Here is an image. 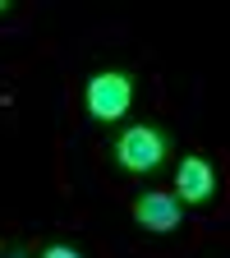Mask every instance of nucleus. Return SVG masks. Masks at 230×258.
<instances>
[{
    "mask_svg": "<svg viewBox=\"0 0 230 258\" xmlns=\"http://www.w3.org/2000/svg\"><path fill=\"white\" fill-rule=\"evenodd\" d=\"M175 157H180V134L166 120H152V115L111 129V139H106V166L124 184H143V180L166 175L175 166Z\"/></svg>",
    "mask_w": 230,
    "mask_h": 258,
    "instance_id": "nucleus-1",
    "label": "nucleus"
},
{
    "mask_svg": "<svg viewBox=\"0 0 230 258\" xmlns=\"http://www.w3.org/2000/svg\"><path fill=\"white\" fill-rule=\"evenodd\" d=\"M143 102H147V92H143V74L134 64H97L79 83L83 120L97 129H120L129 120H138Z\"/></svg>",
    "mask_w": 230,
    "mask_h": 258,
    "instance_id": "nucleus-2",
    "label": "nucleus"
},
{
    "mask_svg": "<svg viewBox=\"0 0 230 258\" xmlns=\"http://www.w3.org/2000/svg\"><path fill=\"white\" fill-rule=\"evenodd\" d=\"M171 194L184 208H212L221 199V166L207 152H184L171 166Z\"/></svg>",
    "mask_w": 230,
    "mask_h": 258,
    "instance_id": "nucleus-3",
    "label": "nucleus"
},
{
    "mask_svg": "<svg viewBox=\"0 0 230 258\" xmlns=\"http://www.w3.org/2000/svg\"><path fill=\"white\" fill-rule=\"evenodd\" d=\"M129 217H134V226L147 231V235H175V231H184L189 208L171 189H143V194H134V203H129Z\"/></svg>",
    "mask_w": 230,
    "mask_h": 258,
    "instance_id": "nucleus-4",
    "label": "nucleus"
},
{
    "mask_svg": "<svg viewBox=\"0 0 230 258\" xmlns=\"http://www.w3.org/2000/svg\"><path fill=\"white\" fill-rule=\"evenodd\" d=\"M37 258H92V253L83 244H74V240H46Z\"/></svg>",
    "mask_w": 230,
    "mask_h": 258,
    "instance_id": "nucleus-5",
    "label": "nucleus"
},
{
    "mask_svg": "<svg viewBox=\"0 0 230 258\" xmlns=\"http://www.w3.org/2000/svg\"><path fill=\"white\" fill-rule=\"evenodd\" d=\"M0 258H32V249H28V244H5V249H0Z\"/></svg>",
    "mask_w": 230,
    "mask_h": 258,
    "instance_id": "nucleus-6",
    "label": "nucleus"
},
{
    "mask_svg": "<svg viewBox=\"0 0 230 258\" xmlns=\"http://www.w3.org/2000/svg\"><path fill=\"white\" fill-rule=\"evenodd\" d=\"M14 10H19L14 0H0V23H5V19H14Z\"/></svg>",
    "mask_w": 230,
    "mask_h": 258,
    "instance_id": "nucleus-7",
    "label": "nucleus"
},
{
    "mask_svg": "<svg viewBox=\"0 0 230 258\" xmlns=\"http://www.w3.org/2000/svg\"><path fill=\"white\" fill-rule=\"evenodd\" d=\"M0 249H5V244H0Z\"/></svg>",
    "mask_w": 230,
    "mask_h": 258,
    "instance_id": "nucleus-8",
    "label": "nucleus"
}]
</instances>
